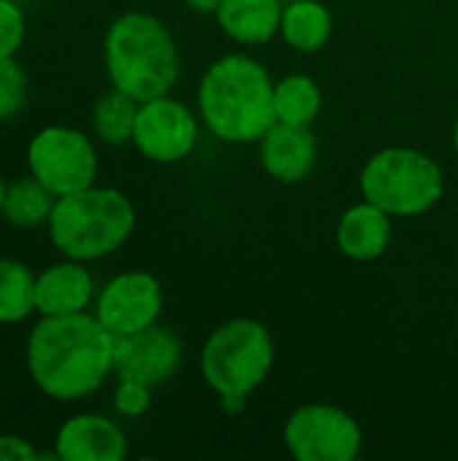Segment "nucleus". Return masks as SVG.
Instances as JSON below:
<instances>
[{
	"label": "nucleus",
	"mask_w": 458,
	"mask_h": 461,
	"mask_svg": "<svg viewBox=\"0 0 458 461\" xmlns=\"http://www.w3.org/2000/svg\"><path fill=\"white\" fill-rule=\"evenodd\" d=\"M281 35L297 51H319L332 35V14L319 0H292L283 5Z\"/></svg>",
	"instance_id": "nucleus-18"
},
{
	"label": "nucleus",
	"mask_w": 458,
	"mask_h": 461,
	"mask_svg": "<svg viewBox=\"0 0 458 461\" xmlns=\"http://www.w3.org/2000/svg\"><path fill=\"white\" fill-rule=\"evenodd\" d=\"M35 276L30 265L0 257V324H19L35 313Z\"/></svg>",
	"instance_id": "nucleus-20"
},
{
	"label": "nucleus",
	"mask_w": 458,
	"mask_h": 461,
	"mask_svg": "<svg viewBox=\"0 0 458 461\" xmlns=\"http://www.w3.org/2000/svg\"><path fill=\"white\" fill-rule=\"evenodd\" d=\"M184 3L197 14H216L224 0H184Z\"/></svg>",
	"instance_id": "nucleus-26"
},
{
	"label": "nucleus",
	"mask_w": 458,
	"mask_h": 461,
	"mask_svg": "<svg viewBox=\"0 0 458 461\" xmlns=\"http://www.w3.org/2000/svg\"><path fill=\"white\" fill-rule=\"evenodd\" d=\"M135 230L130 197L111 186H86L57 197L46 232L51 246L70 259L97 262L119 251Z\"/></svg>",
	"instance_id": "nucleus-4"
},
{
	"label": "nucleus",
	"mask_w": 458,
	"mask_h": 461,
	"mask_svg": "<svg viewBox=\"0 0 458 461\" xmlns=\"http://www.w3.org/2000/svg\"><path fill=\"white\" fill-rule=\"evenodd\" d=\"M283 443L300 461H354L362 454V427L335 405H302L286 427Z\"/></svg>",
	"instance_id": "nucleus-8"
},
{
	"label": "nucleus",
	"mask_w": 458,
	"mask_h": 461,
	"mask_svg": "<svg viewBox=\"0 0 458 461\" xmlns=\"http://www.w3.org/2000/svg\"><path fill=\"white\" fill-rule=\"evenodd\" d=\"M391 243V216L373 205V203H356L351 205L337 224V249L356 262H373L378 259Z\"/></svg>",
	"instance_id": "nucleus-15"
},
{
	"label": "nucleus",
	"mask_w": 458,
	"mask_h": 461,
	"mask_svg": "<svg viewBox=\"0 0 458 461\" xmlns=\"http://www.w3.org/2000/svg\"><path fill=\"white\" fill-rule=\"evenodd\" d=\"M359 186L362 197L383 208L389 216H421L440 203L445 178L429 154L391 146L370 157Z\"/></svg>",
	"instance_id": "nucleus-6"
},
{
	"label": "nucleus",
	"mask_w": 458,
	"mask_h": 461,
	"mask_svg": "<svg viewBox=\"0 0 458 461\" xmlns=\"http://www.w3.org/2000/svg\"><path fill=\"white\" fill-rule=\"evenodd\" d=\"M30 95V81L16 57H0V122L13 119Z\"/></svg>",
	"instance_id": "nucleus-22"
},
{
	"label": "nucleus",
	"mask_w": 458,
	"mask_h": 461,
	"mask_svg": "<svg viewBox=\"0 0 458 461\" xmlns=\"http://www.w3.org/2000/svg\"><path fill=\"white\" fill-rule=\"evenodd\" d=\"M138 108H140V103L135 97H130V95L111 86L105 95L97 97V103L92 108V132H94V138L108 143V146L132 143Z\"/></svg>",
	"instance_id": "nucleus-19"
},
{
	"label": "nucleus",
	"mask_w": 458,
	"mask_h": 461,
	"mask_svg": "<svg viewBox=\"0 0 458 461\" xmlns=\"http://www.w3.org/2000/svg\"><path fill=\"white\" fill-rule=\"evenodd\" d=\"M259 159L267 176L283 184H297L302 181L319 157L316 135L310 127H297V124H283L275 122L259 140Z\"/></svg>",
	"instance_id": "nucleus-14"
},
{
	"label": "nucleus",
	"mask_w": 458,
	"mask_h": 461,
	"mask_svg": "<svg viewBox=\"0 0 458 461\" xmlns=\"http://www.w3.org/2000/svg\"><path fill=\"white\" fill-rule=\"evenodd\" d=\"M27 19L13 0H0V57H16L24 43Z\"/></svg>",
	"instance_id": "nucleus-23"
},
{
	"label": "nucleus",
	"mask_w": 458,
	"mask_h": 461,
	"mask_svg": "<svg viewBox=\"0 0 458 461\" xmlns=\"http://www.w3.org/2000/svg\"><path fill=\"white\" fill-rule=\"evenodd\" d=\"M5 189H8V181L0 176V213H3V203H5Z\"/></svg>",
	"instance_id": "nucleus-27"
},
{
	"label": "nucleus",
	"mask_w": 458,
	"mask_h": 461,
	"mask_svg": "<svg viewBox=\"0 0 458 461\" xmlns=\"http://www.w3.org/2000/svg\"><path fill=\"white\" fill-rule=\"evenodd\" d=\"M49 459L22 435H0V461H38Z\"/></svg>",
	"instance_id": "nucleus-25"
},
{
	"label": "nucleus",
	"mask_w": 458,
	"mask_h": 461,
	"mask_svg": "<svg viewBox=\"0 0 458 461\" xmlns=\"http://www.w3.org/2000/svg\"><path fill=\"white\" fill-rule=\"evenodd\" d=\"M54 205H57V194L46 184H40L35 176L27 173L8 184L0 216L19 230H35V227L49 224Z\"/></svg>",
	"instance_id": "nucleus-17"
},
{
	"label": "nucleus",
	"mask_w": 458,
	"mask_h": 461,
	"mask_svg": "<svg viewBox=\"0 0 458 461\" xmlns=\"http://www.w3.org/2000/svg\"><path fill=\"white\" fill-rule=\"evenodd\" d=\"M94 278L86 262L62 257L35 276V313L38 316H73L86 313L94 300Z\"/></svg>",
	"instance_id": "nucleus-13"
},
{
	"label": "nucleus",
	"mask_w": 458,
	"mask_h": 461,
	"mask_svg": "<svg viewBox=\"0 0 458 461\" xmlns=\"http://www.w3.org/2000/svg\"><path fill=\"white\" fill-rule=\"evenodd\" d=\"M270 73L246 54L216 59L197 89V108L208 130L224 143H254L278 122Z\"/></svg>",
	"instance_id": "nucleus-2"
},
{
	"label": "nucleus",
	"mask_w": 458,
	"mask_h": 461,
	"mask_svg": "<svg viewBox=\"0 0 458 461\" xmlns=\"http://www.w3.org/2000/svg\"><path fill=\"white\" fill-rule=\"evenodd\" d=\"M181 340L167 327L151 324L140 332L116 338L113 346V375L140 381L146 386H159L175 375L181 365Z\"/></svg>",
	"instance_id": "nucleus-11"
},
{
	"label": "nucleus",
	"mask_w": 458,
	"mask_h": 461,
	"mask_svg": "<svg viewBox=\"0 0 458 461\" xmlns=\"http://www.w3.org/2000/svg\"><path fill=\"white\" fill-rule=\"evenodd\" d=\"M162 286L146 270H127L113 276L94 297V316L113 335H132L159 321Z\"/></svg>",
	"instance_id": "nucleus-10"
},
{
	"label": "nucleus",
	"mask_w": 458,
	"mask_h": 461,
	"mask_svg": "<svg viewBox=\"0 0 458 461\" xmlns=\"http://www.w3.org/2000/svg\"><path fill=\"white\" fill-rule=\"evenodd\" d=\"M275 359L267 327L256 319H232L211 332L200 354L205 384L219 394L221 408L235 416L246 408V397L265 384Z\"/></svg>",
	"instance_id": "nucleus-5"
},
{
	"label": "nucleus",
	"mask_w": 458,
	"mask_h": 461,
	"mask_svg": "<svg viewBox=\"0 0 458 461\" xmlns=\"http://www.w3.org/2000/svg\"><path fill=\"white\" fill-rule=\"evenodd\" d=\"M27 170L57 197L81 192L97 181L100 159L92 138L76 127L49 124L27 143Z\"/></svg>",
	"instance_id": "nucleus-7"
},
{
	"label": "nucleus",
	"mask_w": 458,
	"mask_h": 461,
	"mask_svg": "<svg viewBox=\"0 0 458 461\" xmlns=\"http://www.w3.org/2000/svg\"><path fill=\"white\" fill-rule=\"evenodd\" d=\"M103 62L111 86L138 103L170 95L181 70L170 30L146 11H127L111 22L103 38Z\"/></svg>",
	"instance_id": "nucleus-3"
},
{
	"label": "nucleus",
	"mask_w": 458,
	"mask_h": 461,
	"mask_svg": "<svg viewBox=\"0 0 458 461\" xmlns=\"http://www.w3.org/2000/svg\"><path fill=\"white\" fill-rule=\"evenodd\" d=\"M132 146L151 162H178L197 146V119L181 100L170 95L151 97L138 108Z\"/></svg>",
	"instance_id": "nucleus-9"
},
{
	"label": "nucleus",
	"mask_w": 458,
	"mask_h": 461,
	"mask_svg": "<svg viewBox=\"0 0 458 461\" xmlns=\"http://www.w3.org/2000/svg\"><path fill=\"white\" fill-rule=\"evenodd\" d=\"M113 408L119 416L138 419L151 408V386L130 378H119L116 392H113Z\"/></svg>",
	"instance_id": "nucleus-24"
},
{
	"label": "nucleus",
	"mask_w": 458,
	"mask_h": 461,
	"mask_svg": "<svg viewBox=\"0 0 458 461\" xmlns=\"http://www.w3.org/2000/svg\"><path fill=\"white\" fill-rule=\"evenodd\" d=\"M454 146H456V154H458V119H456V127H454Z\"/></svg>",
	"instance_id": "nucleus-28"
},
{
	"label": "nucleus",
	"mask_w": 458,
	"mask_h": 461,
	"mask_svg": "<svg viewBox=\"0 0 458 461\" xmlns=\"http://www.w3.org/2000/svg\"><path fill=\"white\" fill-rule=\"evenodd\" d=\"M54 454L59 461H121L127 456V438L108 416L76 413L57 429Z\"/></svg>",
	"instance_id": "nucleus-12"
},
{
	"label": "nucleus",
	"mask_w": 458,
	"mask_h": 461,
	"mask_svg": "<svg viewBox=\"0 0 458 461\" xmlns=\"http://www.w3.org/2000/svg\"><path fill=\"white\" fill-rule=\"evenodd\" d=\"M273 105H275V119L278 122L297 124V127H310V122L321 111V89L310 76L292 73V76H283L275 84Z\"/></svg>",
	"instance_id": "nucleus-21"
},
{
	"label": "nucleus",
	"mask_w": 458,
	"mask_h": 461,
	"mask_svg": "<svg viewBox=\"0 0 458 461\" xmlns=\"http://www.w3.org/2000/svg\"><path fill=\"white\" fill-rule=\"evenodd\" d=\"M219 27L243 46L267 43L281 32V0H224L216 11Z\"/></svg>",
	"instance_id": "nucleus-16"
},
{
	"label": "nucleus",
	"mask_w": 458,
	"mask_h": 461,
	"mask_svg": "<svg viewBox=\"0 0 458 461\" xmlns=\"http://www.w3.org/2000/svg\"><path fill=\"white\" fill-rule=\"evenodd\" d=\"M113 346L116 338L89 311L40 316L24 346L30 381L49 400H84L113 373Z\"/></svg>",
	"instance_id": "nucleus-1"
}]
</instances>
